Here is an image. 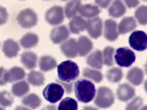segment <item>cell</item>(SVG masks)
Listing matches in <instances>:
<instances>
[{
	"label": "cell",
	"mask_w": 147,
	"mask_h": 110,
	"mask_svg": "<svg viewBox=\"0 0 147 110\" xmlns=\"http://www.w3.org/2000/svg\"><path fill=\"white\" fill-rule=\"evenodd\" d=\"M22 103L30 108L36 109L40 105L41 100L37 95L34 93H31L24 97L22 100Z\"/></svg>",
	"instance_id": "obj_28"
},
{
	"label": "cell",
	"mask_w": 147,
	"mask_h": 110,
	"mask_svg": "<svg viewBox=\"0 0 147 110\" xmlns=\"http://www.w3.org/2000/svg\"><path fill=\"white\" fill-rule=\"evenodd\" d=\"M8 14L6 9L0 6V25L5 23L7 20Z\"/></svg>",
	"instance_id": "obj_37"
},
{
	"label": "cell",
	"mask_w": 147,
	"mask_h": 110,
	"mask_svg": "<svg viewBox=\"0 0 147 110\" xmlns=\"http://www.w3.org/2000/svg\"><path fill=\"white\" fill-rule=\"evenodd\" d=\"M29 91V84L25 81H22L14 84L11 88L12 93L17 97H21L25 95Z\"/></svg>",
	"instance_id": "obj_26"
},
{
	"label": "cell",
	"mask_w": 147,
	"mask_h": 110,
	"mask_svg": "<svg viewBox=\"0 0 147 110\" xmlns=\"http://www.w3.org/2000/svg\"><path fill=\"white\" fill-rule=\"evenodd\" d=\"M79 12L81 15L84 17L92 18L98 15L100 13V10L95 5L86 4L80 7Z\"/></svg>",
	"instance_id": "obj_22"
},
{
	"label": "cell",
	"mask_w": 147,
	"mask_h": 110,
	"mask_svg": "<svg viewBox=\"0 0 147 110\" xmlns=\"http://www.w3.org/2000/svg\"><path fill=\"white\" fill-rule=\"evenodd\" d=\"M114 101V96L112 91L107 87H100L97 91L94 103L101 108H107L111 106Z\"/></svg>",
	"instance_id": "obj_3"
},
{
	"label": "cell",
	"mask_w": 147,
	"mask_h": 110,
	"mask_svg": "<svg viewBox=\"0 0 147 110\" xmlns=\"http://www.w3.org/2000/svg\"><path fill=\"white\" fill-rule=\"evenodd\" d=\"M57 65V62L54 58L49 56H42L39 61V66L41 70L47 72L54 69Z\"/></svg>",
	"instance_id": "obj_23"
},
{
	"label": "cell",
	"mask_w": 147,
	"mask_h": 110,
	"mask_svg": "<svg viewBox=\"0 0 147 110\" xmlns=\"http://www.w3.org/2000/svg\"><path fill=\"white\" fill-rule=\"evenodd\" d=\"M117 22L113 19H107L105 21L104 35L109 41H115L118 36Z\"/></svg>",
	"instance_id": "obj_12"
},
{
	"label": "cell",
	"mask_w": 147,
	"mask_h": 110,
	"mask_svg": "<svg viewBox=\"0 0 147 110\" xmlns=\"http://www.w3.org/2000/svg\"><path fill=\"white\" fill-rule=\"evenodd\" d=\"M69 36L67 28L64 26H60L54 28L51 34V39L54 44H59L65 40Z\"/></svg>",
	"instance_id": "obj_10"
},
{
	"label": "cell",
	"mask_w": 147,
	"mask_h": 110,
	"mask_svg": "<svg viewBox=\"0 0 147 110\" xmlns=\"http://www.w3.org/2000/svg\"><path fill=\"white\" fill-rule=\"evenodd\" d=\"M14 110H29V109L28 108H25V107L19 106V107H17Z\"/></svg>",
	"instance_id": "obj_44"
},
{
	"label": "cell",
	"mask_w": 147,
	"mask_h": 110,
	"mask_svg": "<svg viewBox=\"0 0 147 110\" xmlns=\"http://www.w3.org/2000/svg\"><path fill=\"white\" fill-rule=\"evenodd\" d=\"M20 47L17 42L11 39L6 40L3 43V52L5 55L9 57L12 58L17 56Z\"/></svg>",
	"instance_id": "obj_16"
},
{
	"label": "cell",
	"mask_w": 147,
	"mask_h": 110,
	"mask_svg": "<svg viewBox=\"0 0 147 110\" xmlns=\"http://www.w3.org/2000/svg\"><path fill=\"white\" fill-rule=\"evenodd\" d=\"M141 110H146V106L145 105V106L141 109Z\"/></svg>",
	"instance_id": "obj_45"
},
{
	"label": "cell",
	"mask_w": 147,
	"mask_h": 110,
	"mask_svg": "<svg viewBox=\"0 0 147 110\" xmlns=\"http://www.w3.org/2000/svg\"><path fill=\"white\" fill-rule=\"evenodd\" d=\"M114 52L113 48L110 46L106 47L103 50V63L107 66L113 65V55Z\"/></svg>",
	"instance_id": "obj_34"
},
{
	"label": "cell",
	"mask_w": 147,
	"mask_h": 110,
	"mask_svg": "<svg viewBox=\"0 0 147 110\" xmlns=\"http://www.w3.org/2000/svg\"><path fill=\"white\" fill-rule=\"evenodd\" d=\"M58 110H78V103L75 99L66 97L60 103Z\"/></svg>",
	"instance_id": "obj_30"
},
{
	"label": "cell",
	"mask_w": 147,
	"mask_h": 110,
	"mask_svg": "<svg viewBox=\"0 0 147 110\" xmlns=\"http://www.w3.org/2000/svg\"><path fill=\"white\" fill-rule=\"evenodd\" d=\"M25 76V73L22 68L18 66H14L6 72L4 76V79L6 82H13L22 79L24 78Z\"/></svg>",
	"instance_id": "obj_14"
},
{
	"label": "cell",
	"mask_w": 147,
	"mask_h": 110,
	"mask_svg": "<svg viewBox=\"0 0 147 110\" xmlns=\"http://www.w3.org/2000/svg\"><path fill=\"white\" fill-rule=\"evenodd\" d=\"M128 7H133L136 6L138 3V1H125Z\"/></svg>",
	"instance_id": "obj_41"
},
{
	"label": "cell",
	"mask_w": 147,
	"mask_h": 110,
	"mask_svg": "<svg viewBox=\"0 0 147 110\" xmlns=\"http://www.w3.org/2000/svg\"><path fill=\"white\" fill-rule=\"evenodd\" d=\"M117 95L119 100L127 101L133 97L135 95V89L129 84L124 83L118 87Z\"/></svg>",
	"instance_id": "obj_11"
},
{
	"label": "cell",
	"mask_w": 147,
	"mask_h": 110,
	"mask_svg": "<svg viewBox=\"0 0 147 110\" xmlns=\"http://www.w3.org/2000/svg\"><path fill=\"white\" fill-rule=\"evenodd\" d=\"M82 110H98L96 108L92 107H90V106H85L83 107Z\"/></svg>",
	"instance_id": "obj_43"
},
{
	"label": "cell",
	"mask_w": 147,
	"mask_h": 110,
	"mask_svg": "<svg viewBox=\"0 0 147 110\" xmlns=\"http://www.w3.org/2000/svg\"><path fill=\"white\" fill-rule=\"evenodd\" d=\"M126 78L133 85H139L143 81L144 73L140 68L134 67L128 71Z\"/></svg>",
	"instance_id": "obj_18"
},
{
	"label": "cell",
	"mask_w": 147,
	"mask_h": 110,
	"mask_svg": "<svg viewBox=\"0 0 147 110\" xmlns=\"http://www.w3.org/2000/svg\"><path fill=\"white\" fill-rule=\"evenodd\" d=\"M86 21L80 16L74 17L70 21L69 26L70 31L74 34H79L86 28Z\"/></svg>",
	"instance_id": "obj_20"
},
{
	"label": "cell",
	"mask_w": 147,
	"mask_h": 110,
	"mask_svg": "<svg viewBox=\"0 0 147 110\" xmlns=\"http://www.w3.org/2000/svg\"><path fill=\"white\" fill-rule=\"evenodd\" d=\"M19 25L24 28H30L36 25L37 16L30 9H26L20 12L17 17Z\"/></svg>",
	"instance_id": "obj_6"
},
{
	"label": "cell",
	"mask_w": 147,
	"mask_h": 110,
	"mask_svg": "<svg viewBox=\"0 0 147 110\" xmlns=\"http://www.w3.org/2000/svg\"><path fill=\"white\" fill-rule=\"evenodd\" d=\"M38 41L37 35L34 33H28L24 35L20 40L21 46L25 48H30L34 46Z\"/></svg>",
	"instance_id": "obj_25"
},
{
	"label": "cell",
	"mask_w": 147,
	"mask_h": 110,
	"mask_svg": "<svg viewBox=\"0 0 147 110\" xmlns=\"http://www.w3.org/2000/svg\"><path fill=\"white\" fill-rule=\"evenodd\" d=\"M57 74L60 81L70 82L78 77L79 66L76 62L72 61H63L57 66Z\"/></svg>",
	"instance_id": "obj_2"
},
{
	"label": "cell",
	"mask_w": 147,
	"mask_h": 110,
	"mask_svg": "<svg viewBox=\"0 0 147 110\" xmlns=\"http://www.w3.org/2000/svg\"><path fill=\"white\" fill-rule=\"evenodd\" d=\"M86 62L87 64L94 68H102L103 65L102 52L99 50H95L89 55L87 58Z\"/></svg>",
	"instance_id": "obj_21"
},
{
	"label": "cell",
	"mask_w": 147,
	"mask_h": 110,
	"mask_svg": "<svg viewBox=\"0 0 147 110\" xmlns=\"http://www.w3.org/2000/svg\"><path fill=\"white\" fill-rule=\"evenodd\" d=\"M61 49L67 57H75L78 54L77 42L75 39L71 38L63 42L61 45Z\"/></svg>",
	"instance_id": "obj_13"
},
{
	"label": "cell",
	"mask_w": 147,
	"mask_h": 110,
	"mask_svg": "<svg viewBox=\"0 0 147 110\" xmlns=\"http://www.w3.org/2000/svg\"><path fill=\"white\" fill-rule=\"evenodd\" d=\"M130 46L134 50L143 51L147 47L146 34L141 30H137L133 32L129 38Z\"/></svg>",
	"instance_id": "obj_7"
},
{
	"label": "cell",
	"mask_w": 147,
	"mask_h": 110,
	"mask_svg": "<svg viewBox=\"0 0 147 110\" xmlns=\"http://www.w3.org/2000/svg\"><path fill=\"white\" fill-rule=\"evenodd\" d=\"M126 11V8L121 1H115L109 9V15L113 17H120Z\"/></svg>",
	"instance_id": "obj_24"
},
{
	"label": "cell",
	"mask_w": 147,
	"mask_h": 110,
	"mask_svg": "<svg viewBox=\"0 0 147 110\" xmlns=\"http://www.w3.org/2000/svg\"><path fill=\"white\" fill-rule=\"evenodd\" d=\"M57 81L58 82H59L60 84V85H62L63 87H64V88L66 90L67 93L69 94V93H71L72 90V82H71V83L64 82L60 81H58V80H57Z\"/></svg>",
	"instance_id": "obj_38"
},
{
	"label": "cell",
	"mask_w": 147,
	"mask_h": 110,
	"mask_svg": "<svg viewBox=\"0 0 147 110\" xmlns=\"http://www.w3.org/2000/svg\"><path fill=\"white\" fill-rule=\"evenodd\" d=\"M135 16L138 22L141 25H146L147 22V7L141 6L135 12Z\"/></svg>",
	"instance_id": "obj_33"
},
{
	"label": "cell",
	"mask_w": 147,
	"mask_h": 110,
	"mask_svg": "<svg viewBox=\"0 0 147 110\" xmlns=\"http://www.w3.org/2000/svg\"><path fill=\"white\" fill-rule=\"evenodd\" d=\"M28 81L34 86H40L44 83V76L42 73L38 71L32 70L28 75Z\"/></svg>",
	"instance_id": "obj_27"
},
{
	"label": "cell",
	"mask_w": 147,
	"mask_h": 110,
	"mask_svg": "<svg viewBox=\"0 0 147 110\" xmlns=\"http://www.w3.org/2000/svg\"><path fill=\"white\" fill-rule=\"evenodd\" d=\"M13 102V98L7 91L0 92V105L6 107L10 106Z\"/></svg>",
	"instance_id": "obj_35"
},
{
	"label": "cell",
	"mask_w": 147,
	"mask_h": 110,
	"mask_svg": "<svg viewBox=\"0 0 147 110\" xmlns=\"http://www.w3.org/2000/svg\"><path fill=\"white\" fill-rule=\"evenodd\" d=\"M74 89L77 99L84 103L92 101L96 93L94 84L86 79L78 80L75 84Z\"/></svg>",
	"instance_id": "obj_1"
},
{
	"label": "cell",
	"mask_w": 147,
	"mask_h": 110,
	"mask_svg": "<svg viewBox=\"0 0 147 110\" xmlns=\"http://www.w3.org/2000/svg\"><path fill=\"white\" fill-rule=\"evenodd\" d=\"M6 72V70L3 67H0V85H3L6 83L4 79V76Z\"/></svg>",
	"instance_id": "obj_39"
},
{
	"label": "cell",
	"mask_w": 147,
	"mask_h": 110,
	"mask_svg": "<svg viewBox=\"0 0 147 110\" xmlns=\"http://www.w3.org/2000/svg\"><path fill=\"white\" fill-rule=\"evenodd\" d=\"M95 2L100 7L105 8L108 6L109 3L111 2V1H95Z\"/></svg>",
	"instance_id": "obj_40"
},
{
	"label": "cell",
	"mask_w": 147,
	"mask_h": 110,
	"mask_svg": "<svg viewBox=\"0 0 147 110\" xmlns=\"http://www.w3.org/2000/svg\"><path fill=\"white\" fill-rule=\"evenodd\" d=\"M107 80L111 82H118L123 77L122 71L118 68H113L109 69L106 74Z\"/></svg>",
	"instance_id": "obj_31"
},
{
	"label": "cell",
	"mask_w": 147,
	"mask_h": 110,
	"mask_svg": "<svg viewBox=\"0 0 147 110\" xmlns=\"http://www.w3.org/2000/svg\"><path fill=\"white\" fill-rule=\"evenodd\" d=\"M92 43L86 36H80L77 42L78 53L80 56H85L92 49Z\"/></svg>",
	"instance_id": "obj_15"
},
{
	"label": "cell",
	"mask_w": 147,
	"mask_h": 110,
	"mask_svg": "<svg viewBox=\"0 0 147 110\" xmlns=\"http://www.w3.org/2000/svg\"><path fill=\"white\" fill-rule=\"evenodd\" d=\"M0 110H5L2 107H0Z\"/></svg>",
	"instance_id": "obj_46"
},
{
	"label": "cell",
	"mask_w": 147,
	"mask_h": 110,
	"mask_svg": "<svg viewBox=\"0 0 147 110\" xmlns=\"http://www.w3.org/2000/svg\"><path fill=\"white\" fill-rule=\"evenodd\" d=\"M86 28L90 36L94 38H98L102 34V21L99 17L88 19L86 23Z\"/></svg>",
	"instance_id": "obj_9"
},
{
	"label": "cell",
	"mask_w": 147,
	"mask_h": 110,
	"mask_svg": "<svg viewBox=\"0 0 147 110\" xmlns=\"http://www.w3.org/2000/svg\"><path fill=\"white\" fill-rule=\"evenodd\" d=\"M136 22L133 17H126L123 18L118 25V32L119 34H126L133 30L136 28Z\"/></svg>",
	"instance_id": "obj_17"
},
{
	"label": "cell",
	"mask_w": 147,
	"mask_h": 110,
	"mask_svg": "<svg viewBox=\"0 0 147 110\" xmlns=\"http://www.w3.org/2000/svg\"><path fill=\"white\" fill-rule=\"evenodd\" d=\"M81 5L80 1L75 0L68 2L65 7V14L68 18H71L76 15Z\"/></svg>",
	"instance_id": "obj_29"
},
{
	"label": "cell",
	"mask_w": 147,
	"mask_h": 110,
	"mask_svg": "<svg viewBox=\"0 0 147 110\" xmlns=\"http://www.w3.org/2000/svg\"><path fill=\"white\" fill-rule=\"evenodd\" d=\"M83 75L85 77L90 78L96 82H99L103 79V75L100 72L90 68L84 69Z\"/></svg>",
	"instance_id": "obj_32"
},
{
	"label": "cell",
	"mask_w": 147,
	"mask_h": 110,
	"mask_svg": "<svg viewBox=\"0 0 147 110\" xmlns=\"http://www.w3.org/2000/svg\"><path fill=\"white\" fill-rule=\"evenodd\" d=\"M37 56L32 52H25L21 56V61L28 69H32L36 66Z\"/></svg>",
	"instance_id": "obj_19"
},
{
	"label": "cell",
	"mask_w": 147,
	"mask_h": 110,
	"mask_svg": "<svg viewBox=\"0 0 147 110\" xmlns=\"http://www.w3.org/2000/svg\"><path fill=\"white\" fill-rule=\"evenodd\" d=\"M45 19L51 25H56L61 23L64 19L63 8L59 6L52 7L45 13Z\"/></svg>",
	"instance_id": "obj_8"
},
{
	"label": "cell",
	"mask_w": 147,
	"mask_h": 110,
	"mask_svg": "<svg viewBox=\"0 0 147 110\" xmlns=\"http://www.w3.org/2000/svg\"><path fill=\"white\" fill-rule=\"evenodd\" d=\"M41 110H56V107L53 105H48V106L45 107Z\"/></svg>",
	"instance_id": "obj_42"
},
{
	"label": "cell",
	"mask_w": 147,
	"mask_h": 110,
	"mask_svg": "<svg viewBox=\"0 0 147 110\" xmlns=\"http://www.w3.org/2000/svg\"><path fill=\"white\" fill-rule=\"evenodd\" d=\"M142 103V99L140 97H137L127 105L125 110H140Z\"/></svg>",
	"instance_id": "obj_36"
},
{
	"label": "cell",
	"mask_w": 147,
	"mask_h": 110,
	"mask_svg": "<svg viewBox=\"0 0 147 110\" xmlns=\"http://www.w3.org/2000/svg\"><path fill=\"white\" fill-rule=\"evenodd\" d=\"M116 63L121 67L130 66L136 60L134 53L126 47H122L117 49L114 56Z\"/></svg>",
	"instance_id": "obj_4"
},
{
	"label": "cell",
	"mask_w": 147,
	"mask_h": 110,
	"mask_svg": "<svg viewBox=\"0 0 147 110\" xmlns=\"http://www.w3.org/2000/svg\"><path fill=\"white\" fill-rule=\"evenodd\" d=\"M64 93V90L61 85L52 82L44 88L42 94L46 100L51 103H55L61 99Z\"/></svg>",
	"instance_id": "obj_5"
}]
</instances>
